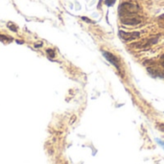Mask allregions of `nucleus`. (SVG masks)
<instances>
[{
    "label": "nucleus",
    "mask_w": 164,
    "mask_h": 164,
    "mask_svg": "<svg viewBox=\"0 0 164 164\" xmlns=\"http://www.w3.org/2000/svg\"><path fill=\"white\" fill-rule=\"evenodd\" d=\"M138 7L134 4L132 3H123L120 5L119 7V14L120 16H125V15H132L136 14L138 12Z\"/></svg>",
    "instance_id": "obj_1"
},
{
    "label": "nucleus",
    "mask_w": 164,
    "mask_h": 164,
    "mask_svg": "<svg viewBox=\"0 0 164 164\" xmlns=\"http://www.w3.org/2000/svg\"><path fill=\"white\" fill-rule=\"evenodd\" d=\"M82 19H84L85 21H86V22H89V23H93V21H91L90 19H88V18H85V16H83V18H82Z\"/></svg>",
    "instance_id": "obj_8"
},
{
    "label": "nucleus",
    "mask_w": 164,
    "mask_h": 164,
    "mask_svg": "<svg viewBox=\"0 0 164 164\" xmlns=\"http://www.w3.org/2000/svg\"><path fill=\"white\" fill-rule=\"evenodd\" d=\"M114 3H115V0H107L106 1V4L108 6H112Z\"/></svg>",
    "instance_id": "obj_7"
},
{
    "label": "nucleus",
    "mask_w": 164,
    "mask_h": 164,
    "mask_svg": "<svg viewBox=\"0 0 164 164\" xmlns=\"http://www.w3.org/2000/svg\"><path fill=\"white\" fill-rule=\"evenodd\" d=\"M159 143H160V144H162V145H163V147H164V143H162V142H160V141H159Z\"/></svg>",
    "instance_id": "obj_12"
},
{
    "label": "nucleus",
    "mask_w": 164,
    "mask_h": 164,
    "mask_svg": "<svg viewBox=\"0 0 164 164\" xmlns=\"http://www.w3.org/2000/svg\"><path fill=\"white\" fill-rule=\"evenodd\" d=\"M103 55H104V57H105L109 63H111V64H113L114 66H115L118 70H120L119 61H118V59H117L115 56H114L113 54L109 53V52H107V51H103Z\"/></svg>",
    "instance_id": "obj_4"
},
{
    "label": "nucleus",
    "mask_w": 164,
    "mask_h": 164,
    "mask_svg": "<svg viewBox=\"0 0 164 164\" xmlns=\"http://www.w3.org/2000/svg\"><path fill=\"white\" fill-rule=\"evenodd\" d=\"M160 129H161V130H163V132H164V125H161V126H160Z\"/></svg>",
    "instance_id": "obj_11"
},
{
    "label": "nucleus",
    "mask_w": 164,
    "mask_h": 164,
    "mask_svg": "<svg viewBox=\"0 0 164 164\" xmlns=\"http://www.w3.org/2000/svg\"><path fill=\"white\" fill-rule=\"evenodd\" d=\"M121 22L126 25H137L141 22V19L136 14L121 16Z\"/></svg>",
    "instance_id": "obj_2"
},
{
    "label": "nucleus",
    "mask_w": 164,
    "mask_h": 164,
    "mask_svg": "<svg viewBox=\"0 0 164 164\" xmlns=\"http://www.w3.org/2000/svg\"><path fill=\"white\" fill-rule=\"evenodd\" d=\"M160 62H161V64H162L163 66H164V55H163V56L161 57V59H160Z\"/></svg>",
    "instance_id": "obj_10"
},
{
    "label": "nucleus",
    "mask_w": 164,
    "mask_h": 164,
    "mask_svg": "<svg viewBox=\"0 0 164 164\" xmlns=\"http://www.w3.org/2000/svg\"><path fill=\"white\" fill-rule=\"evenodd\" d=\"M119 36L123 40H133L135 39L140 37V33L139 32H132V33H126L123 31H120L119 32Z\"/></svg>",
    "instance_id": "obj_3"
},
{
    "label": "nucleus",
    "mask_w": 164,
    "mask_h": 164,
    "mask_svg": "<svg viewBox=\"0 0 164 164\" xmlns=\"http://www.w3.org/2000/svg\"><path fill=\"white\" fill-rule=\"evenodd\" d=\"M40 46H42V42L36 43V44H35V47H36V48H39V47H40Z\"/></svg>",
    "instance_id": "obj_9"
},
{
    "label": "nucleus",
    "mask_w": 164,
    "mask_h": 164,
    "mask_svg": "<svg viewBox=\"0 0 164 164\" xmlns=\"http://www.w3.org/2000/svg\"><path fill=\"white\" fill-rule=\"evenodd\" d=\"M7 26H8V28H9L11 31H13V32H18V27H16L15 25H14L12 22H9V23L7 24Z\"/></svg>",
    "instance_id": "obj_5"
},
{
    "label": "nucleus",
    "mask_w": 164,
    "mask_h": 164,
    "mask_svg": "<svg viewBox=\"0 0 164 164\" xmlns=\"http://www.w3.org/2000/svg\"><path fill=\"white\" fill-rule=\"evenodd\" d=\"M46 52H47V54H48L50 57H53V58L55 57V53H54V51H53V49H47Z\"/></svg>",
    "instance_id": "obj_6"
}]
</instances>
